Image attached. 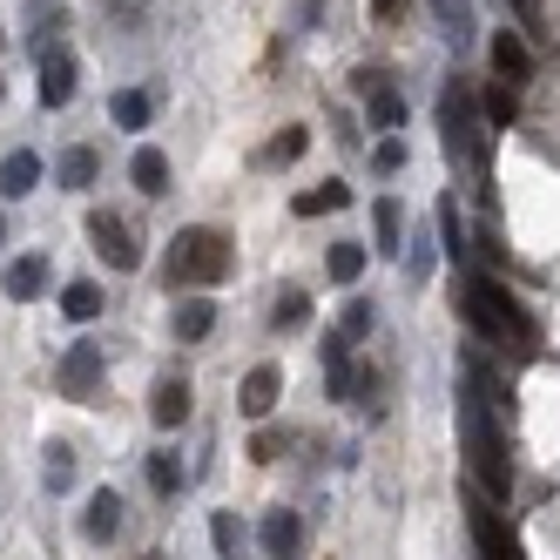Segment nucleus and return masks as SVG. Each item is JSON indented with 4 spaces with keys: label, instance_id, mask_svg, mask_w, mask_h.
Segmentation results:
<instances>
[{
    "label": "nucleus",
    "instance_id": "obj_16",
    "mask_svg": "<svg viewBox=\"0 0 560 560\" xmlns=\"http://www.w3.org/2000/svg\"><path fill=\"white\" fill-rule=\"evenodd\" d=\"M102 284H89V277H74V284H61V317H68V325H95V317H102Z\"/></svg>",
    "mask_w": 560,
    "mask_h": 560
},
{
    "label": "nucleus",
    "instance_id": "obj_33",
    "mask_svg": "<svg viewBox=\"0 0 560 560\" xmlns=\"http://www.w3.org/2000/svg\"><path fill=\"white\" fill-rule=\"evenodd\" d=\"M506 8H513V21H520V34H527V42H540V34H547L540 0H506Z\"/></svg>",
    "mask_w": 560,
    "mask_h": 560
},
{
    "label": "nucleus",
    "instance_id": "obj_39",
    "mask_svg": "<svg viewBox=\"0 0 560 560\" xmlns=\"http://www.w3.org/2000/svg\"><path fill=\"white\" fill-rule=\"evenodd\" d=\"M0 244H8V217H0Z\"/></svg>",
    "mask_w": 560,
    "mask_h": 560
},
{
    "label": "nucleus",
    "instance_id": "obj_1",
    "mask_svg": "<svg viewBox=\"0 0 560 560\" xmlns=\"http://www.w3.org/2000/svg\"><path fill=\"white\" fill-rule=\"evenodd\" d=\"M500 406V385L493 365L479 351H466V398H459V439H466V466H472V487L487 500H513V466H506V432L493 419Z\"/></svg>",
    "mask_w": 560,
    "mask_h": 560
},
{
    "label": "nucleus",
    "instance_id": "obj_7",
    "mask_svg": "<svg viewBox=\"0 0 560 560\" xmlns=\"http://www.w3.org/2000/svg\"><path fill=\"white\" fill-rule=\"evenodd\" d=\"M55 385L68 392V398H95L102 392V345H74L68 358H61V365H55Z\"/></svg>",
    "mask_w": 560,
    "mask_h": 560
},
{
    "label": "nucleus",
    "instance_id": "obj_38",
    "mask_svg": "<svg viewBox=\"0 0 560 560\" xmlns=\"http://www.w3.org/2000/svg\"><path fill=\"white\" fill-rule=\"evenodd\" d=\"M453 8H459V0H432V14H439V21H446V14H453Z\"/></svg>",
    "mask_w": 560,
    "mask_h": 560
},
{
    "label": "nucleus",
    "instance_id": "obj_12",
    "mask_svg": "<svg viewBox=\"0 0 560 560\" xmlns=\"http://www.w3.org/2000/svg\"><path fill=\"white\" fill-rule=\"evenodd\" d=\"M0 291H8L14 304H34V298L48 291V257H42V250H27V257H14L8 270H0Z\"/></svg>",
    "mask_w": 560,
    "mask_h": 560
},
{
    "label": "nucleus",
    "instance_id": "obj_29",
    "mask_svg": "<svg viewBox=\"0 0 560 560\" xmlns=\"http://www.w3.org/2000/svg\"><path fill=\"white\" fill-rule=\"evenodd\" d=\"M244 540H250V534H244V520H236V513H217V520H210V547H217L223 560L244 553Z\"/></svg>",
    "mask_w": 560,
    "mask_h": 560
},
{
    "label": "nucleus",
    "instance_id": "obj_34",
    "mask_svg": "<svg viewBox=\"0 0 560 560\" xmlns=\"http://www.w3.org/2000/svg\"><path fill=\"white\" fill-rule=\"evenodd\" d=\"M284 446H291V432H277V425H264V432L250 439V459H264V466H270V459H284Z\"/></svg>",
    "mask_w": 560,
    "mask_h": 560
},
{
    "label": "nucleus",
    "instance_id": "obj_19",
    "mask_svg": "<svg viewBox=\"0 0 560 560\" xmlns=\"http://www.w3.org/2000/svg\"><path fill=\"white\" fill-rule=\"evenodd\" d=\"M34 183H42V155H34V149H14L8 163H0V196H27Z\"/></svg>",
    "mask_w": 560,
    "mask_h": 560
},
{
    "label": "nucleus",
    "instance_id": "obj_27",
    "mask_svg": "<svg viewBox=\"0 0 560 560\" xmlns=\"http://www.w3.org/2000/svg\"><path fill=\"white\" fill-rule=\"evenodd\" d=\"M149 487L163 493V500H176V493H183V459H176L170 446H163V453H149Z\"/></svg>",
    "mask_w": 560,
    "mask_h": 560
},
{
    "label": "nucleus",
    "instance_id": "obj_28",
    "mask_svg": "<svg viewBox=\"0 0 560 560\" xmlns=\"http://www.w3.org/2000/svg\"><path fill=\"white\" fill-rule=\"evenodd\" d=\"M325 270L338 277V284H358V277H365V244H331L325 250Z\"/></svg>",
    "mask_w": 560,
    "mask_h": 560
},
{
    "label": "nucleus",
    "instance_id": "obj_26",
    "mask_svg": "<svg viewBox=\"0 0 560 560\" xmlns=\"http://www.w3.org/2000/svg\"><path fill=\"white\" fill-rule=\"evenodd\" d=\"M42 453H48V459H42V487H48V493H68V487H74V453L61 446V439H55V446H42Z\"/></svg>",
    "mask_w": 560,
    "mask_h": 560
},
{
    "label": "nucleus",
    "instance_id": "obj_22",
    "mask_svg": "<svg viewBox=\"0 0 560 560\" xmlns=\"http://www.w3.org/2000/svg\"><path fill=\"white\" fill-rule=\"evenodd\" d=\"M129 176H136V189H142V196H163V189H170V155H163V149H136Z\"/></svg>",
    "mask_w": 560,
    "mask_h": 560
},
{
    "label": "nucleus",
    "instance_id": "obj_21",
    "mask_svg": "<svg viewBox=\"0 0 560 560\" xmlns=\"http://www.w3.org/2000/svg\"><path fill=\"white\" fill-rule=\"evenodd\" d=\"M479 122H487V129H513V122H520V89L493 82L487 95H479Z\"/></svg>",
    "mask_w": 560,
    "mask_h": 560
},
{
    "label": "nucleus",
    "instance_id": "obj_17",
    "mask_svg": "<svg viewBox=\"0 0 560 560\" xmlns=\"http://www.w3.org/2000/svg\"><path fill=\"white\" fill-rule=\"evenodd\" d=\"M365 122H372L378 136H398V129H406V95H398L392 82L372 89V95H365Z\"/></svg>",
    "mask_w": 560,
    "mask_h": 560
},
{
    "label": "nucleus",
    "instance_id": "obj_6",
    "mask_svg": "<svg viewBox=\"0 0 560 560\" xmlns=\"http://www.w3.org/2000/svg\"><path fill=\"white\" fill-rule=\"evenodd\" d=\"M487 61H493V82H506V89H527L534 82V42L520 27H500L493 42H487Z\"/></svg>",
    "mask_w": 560,
    "mask_h": 560
},
{
    "label": "nucleus",
    "instance_id": "obj_13",
    "mask_svg": "<svg viewBox=\"0 0 560 560\" xmlns=\"http://www.w3.org/2000/svg\"><path fill=\"white\" fill-rule=\"evenodd\" d=\"M149 419L163 425V432H176L183 419H189V378H155V392H149Z\"/></svg>",
    "mask_w": 560,
    "mask_h": 560
},
{
    "label": "nucleus",
    "instance_id": "obj_24",
    "mask_svg": "<svg viewBox=\"0 0 560 560\" xmlns=\"http://www.w3.org/2000/svg\"><path fill=\"white\" fill-rule=\"evenodd\" d=\"M108 115H115V129H149L155 102H149L142 89H122V95H108Z\"/></svg>",
    "mask_w": 560,
    "mask_h": 560
},
{
    "label": "nucleus",
    "instance_id": "obj_2",
    "mask_svg": "<svg viewBox=\"0 0 560 560\" xmlns=\"http://www.w3.org/2000/svg\"><path fill=\"white\" fill-rule=\"evenodd\" d=\"M459 317L472 325V338L513 345L520 358H534V345H540V325L527 317V304H520L493 270H466V277H459Z\"/></svg>",
    "mask_w": 560,
    "mask_h": 560
},
{
    "label": "nucleus",
    "instance_id": "obj_18",
    "mask_svg": "<svg viewBox=\"0 0 560 560\" xmlns=\"http://www.w3.org/2000/svg\"><path fill=\"white\" fill-rule=\"evenodd\" d=\"M304 149H311V129H298V122H291V129H277V136L257 149V170H284V163H298Z\"/></svg>",
    "mask_w": 560,
    "mask_h": 560
},
{
    "label": "nucleus",
    "instance_id": "obj_30",
    "mask_svg": "<svg viewBox=\"0 0 560 560\" xmlns=\"http://www.w3.org/2000/svg\"><path fill=\"white\" fill-rule=\"evenodd\" d=\"M270 325H277V331H298V325H311V298H304V291H284V298L270 304Z\"/></svg>",
    "mask_w": 560,
    "mask_h": 560
},
{
    "label": "nucleus",
    "instance_id": "obj_35",
    "mask_svg": "<svg viewBox=\"0 0 560 560\" xmlns=\"http://www.w3.org/2000/svg\"><path fill=\"white\" fill-rule=\"evenodd\" d=\"M406 8H412V0H372V21L378 27H398V21H406Z\"/></svg>",
    "mask_w": 560,
    "mask_h": 560
},
{
    "label": "nucleus",
    "instance_id": "obj_11",
    "mask_svg": "<svg viewBox=\"0 0 560 560\" xmlns=\"http://www.w3.org/2000/svg\"><path fill=\"white\" fill-rule=\"evenodd\" d=\"M82 534H89L95 547H108L115 534H122V493H115V487H95V493H89V506H82Z\"/></svg>",
    "mask_w": 560,
    "mask_h": 560
},
{
    "label": "nucleus",
    "instance_id": "obj_4",
    "mask_svg": "<svg viewBox=\"0 0 560 560\" xmlns=\"http://www.w3.org/2000/svg\"><path fill=\"white\" fill-rule=\"evenodd\" d=\"M230 264H236L230 236L210 230V223H196V230H183L176 244H170V284L176 291H217L223 277H230Z\"/></svg>",
    "mask_w": 560,
    "mask_h": 560
},
{
    "label": "nucleus",
    "instance_id": "obj_37",
    "mask_svg": "<svg viewBox=\"0 0 560 560\" xmlns=\"http://www.w3.org/2000/svg\"><path fill=\"white\" fill-rule=\"evenodd\" d=\"M108 14H142V0H108Z\"/></svg>",
    "mask_w": 560,
    "mask_h": 560
},
{
    "label": "nucleus",
    "instance_id": "obj_15",
    "mask_svg": "<svg viewBox=\"0 0 560 560\" xmlns=\"http://www.w3.org/2000/svg\"><path fill=\"white\" fill-rule=\"evenodd\" d=\"M210 331H217V298H203V291L183 298V304H176V338H183V345H203Z\"/></svg>",
    "mask_w": 560,
    "mask_h": 560
},
{
    "label": "nucleus",
    "instance_id": "obj_40",
    "mask_svg": "<svg viewBox=\"0 0 560 560\" xmlns=\"http://www.w3.org/2000/svg\"><path fill=\"white\" fill-rule=\"evenodd\" d=\"M149 560H163V553H149Z\"/></svg>",
    "mask_w": 560,
    "mask_h": 560
},
{
    "label": "nucleus",
    "instance_id": "obj_32",
    "mask_svg": "<svg viewBox=\"0 0 560 560\" xmlns=\"http://www.w3.org/2000/svg\"><path fill=\"white\" fill-rule=\"evenodd\" d=\"M372 170H378V176H398V170H406V142H398V136H378Z\"/></svg>",
    "mask_w": 560,
    "mask_h": 560
},
{
    "label": "nucleus",
    "instance_id": "obj_23",
    "mask_svg": "<svg viewBox=\"0 0 560 560\" xmlns=\"http://www.w3.org/2000/svg\"><path fill=\"white\" fill-rule=\"evenodd\" d=\"M345 203H351V183H317V189L298 196L291 210H298V217H331V210H345Z\"/></svg>",
    "mask_w": 560,
    "mask_h": 560
},
{
    "label": "nucleus",
    "instance_id": "obj_31",
    "mask_svg": "<svg viewBox=\"0 0 560 560\" xmlns=\"http://www.w3.org/2000/svg\"><path fill=\"white\" fill-rule=\"evenodd\" d=\"M372 317H378V311H372L365 298H351V304H345V317H338V338H345V345H358V338L372 331Z\"/></svg>",
    "mask_w": 560,
    "mask_h": 560
},
{
    "label": "nucleus",
    "instance_id": "obj_36",
    "mask_svg": "<svg viewBox=\"0 0 560 560\" xmlns=\"http://www.w3.org/2000/svg\"><path fill=\"white\" fill-rule=\"evenodd\" d=\"M351 89H358V95H372V89H385V68H358V74H351Z\"/></svg>",
    "mask_w": 560,
    "mask_h": 560
},
{
    "label": "nucleus",
    "instance_id": "obj_9",
    "mask_svg": "<svg viewBox=\"0 0 560 560\" xmlns=\"http://www.w3.org/2000/svg\"><path fill=\"white\" fill-rule=\"evenodd\" d=\"M257 540H264V560H298L304 553V520L291 506H270L264 527H257Z\"/></svg>",
    "mask_w": 560,
    "mask_h": 560
},
{
    "label": "nucleus",
    "instance_id": "obj_8",
    "mask_svg": "<svg viewBox=\"0 0 560 560\" xmlns=\"http://www.w3.org/2000/svg\"><path fill=\"white\" fill-rule=\"evenodd\" d=\"M74 89H82V61H74L68 48H48L42 55V108H68Z\"/></svg>",
    "mask_w": 560,
    "mask_h": 560
},
{
    "label": "nucleus",
    "instance_id": "obj_3",
    "mask_svg": "<svg viewBox=\"0 0 560 560\" xmlns=\"http://www.w3.org/2000/svg\"><path fill=\"white\" fill-rule=\"evenodd\" d=\"M487 122H479V89L466 74H453L446 89H439V142H446L453 163H466L479 183H487Z\"/></svg>",
    "mask_w": 560,
    "mask_h": 560
},
{
    "label": "nucleus",
    "instance_id": "obj_25",
    "mask_svg": "<svg viewBox=\"0 0 560 560\" xmlns=\"http://www.w3.org/2000/svg\"><path fill=\"white\" fill-rule=\"evenodd\" d=\"M95 170H102V155H95L89 142H82V149H68V155H61V189H89Z\"/></svg>",
    "mask_w": 560,
    "mask_h": 560
},
{
    "label": "nucleus",
    "instance_id": "obj_14",
    "mask_svg": "<svg viewBox=\"0 0 560 560\" xmlns=\"http://www.w3.org/2000/svg\"><path fill=\"white\" fill-rule=\"evenodd\" d=\"M432 223H439V250H446L453 264H466V217H459V196L453 189L432 203Z\"/></svg>",
    "mask_w": 560,
    "mask_h": 560
},
{
    "label": "nucleus",
    "instance_id": "obj_10",
    "mask_svg": "<svg viewBox=\"0 0 560 560\" xmlns=\"http://www.w3.org/2000/svg\"><path fill=\"white\" fill-rule=\"evenodd\" d=\"M277 398H284V372H277V365H250L244 392H236L244 419H270V412H277Z\"/></svg>",
    "mask_w": 560,
    "mask_h": 560
},
{
    "label": "nucleus",
    "instance_id": "obj_20",
    "mask_svg": "<svg viewBox=\"0 0 560 560\" xmlns=\"http://www.w3.org/2000/svg\"><path fill=\"white\" fill-rule=\"evenodd\" d=\"M372 230H378V250H385V257L406 250V210H398L392 196H378V203H372Z\"/></svg>",
    "mask_w": 560,
    "mask_h": 560
},
{
    "label": "nucleus",
    "instance_id": "obj_5",
    "mask_svg": "<svg viewBox=\"0 0 560 560\" xmlns=\"http://www.w3.org/2000/svg\"><path fill=\"white\" fill-rule=\"evenodd\" d=\"M89 236H95V257H102L108 270H136V264H142V236L115 217V210H95V217H89Z\"/></svg>",
    "mask_w": 560,
    "mask_h": 560
}]
</instances>
